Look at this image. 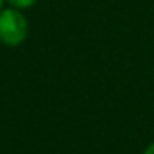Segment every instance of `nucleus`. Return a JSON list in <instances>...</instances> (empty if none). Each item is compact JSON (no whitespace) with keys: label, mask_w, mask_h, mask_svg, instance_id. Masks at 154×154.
<instances>
[{"label":"nucleus","mask_w":154,"mask_h":154,"mask_svg":"<svg viewBox=\"0 0 154 154\" xmlns=\"http://www.w3.org/2000/svg\"><path fill=\"white\" fill-rule=\"evenodd\" d=\"M28 37V22L23 12L8 7L0 10V42L5 47H18Z\"/></svg>","instance_id":"nucleus-1"},{"label":"nucleus","mask_w":154,"mask_h":154,"mask_svg":"<svg viewBox=\"0 0 154 154\" xmlns=\"http://www.w3.org/2000/svg\"><path fill=\"white\" fill-rule=\"evenodd\" d=\"M8 4H10V7L14 8H18V10H28V8H32L35 4H37L38 0H7Z\"/></svg>","instance_id":"nucleus-2"},{"label":"nucleus","mask_w":154,"mask_h":154,"mask_svg":"<svg viewBox=\"0 0 154 154\" xmlns=\"http://www.w3.org/2000/svg\"><path fill=\"white\" fill-rule=\"evenodd\" d=\"M144 154H154V143H152V144H151V146H149V147H147V149H146V151H144Z\"/></svg>","instance_id":"nucleus-3"},{"label":"nucleus","mask_w":154,"mask_h":154,"mask_svg":"<svg viewBox=\"0 0 154 154\" xmlns=\"http://www.w3.org/2000/svg\"><path fill=\"white\" fill-rule=\"evenodd\" d=\"M5 2H7V0H0V10H2V8H4V5H5Z\"/></svg>","instance_id":"nucleus-4"}]
</instances>
